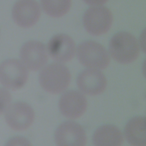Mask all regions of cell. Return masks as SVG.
<instances>
[{
    "label": "cell",
    "instance_id": "6da1fadb",
    "mask_svg": "<svg viewBox=\"0 0 146 146\" xmlns=\"http://www.w3.org/2000/svg\"><path fill=\"white\" fill-rule=\"evenodd\" d=\"M109 52L112 58L121 64H129L139 55V46L136 38L131 34L121 31L115 34L109 43Z\"/></svg>",
    "mask_w": 146,
    "mask_h": 146
},
{
    "label": "cell",
    "instance_id": "2e32d148",
    "mask_svg": "<svg viewBox=\"0 0 146 146\" xmlns=\"http://www.w3.org/2000/svg\"><path fill=\"white\" fill-rule=\"evenodd\" d=\"M11 100L10 93L6 89L0 88V115L6 112L11 104Z\"/></svg>",
    "mask_w": 146,
    "mask_h": 146
},
{
    "label": "cell",
    "instance_id": "7a4b0ae2",
    "mask_svg": "<svg viewBox=\"0 0 146 146\" xmlns=\"http://www.w3.org/2000/svg\"><path fill=\"white\" fill-rule=\"evenodd\" d=\"M71 74L68 68L60 63H51L43 67L39 74V82L46 92L57 94L69 86Z\"/></svg>",
    "mask_w": 146,
    "mask_h": 146
},
{
    "label": "cell",
    "instance_id": "8992f818",
    "mask_svg": "<svg viewBox=\"0 0 146 146\" xmlns=\"http://www.w3.org/2000/svg\"><path fill=\"white\" fill-rule=\"evenodd\" d=\"M35 113L30 105L23 102L10 104L5 112V118L7 125L15 131H23L33 124Z\"/></svg>",
    "mask_w": 146,
    "mask_h": 146
},
{
    "label": "cell",
    "instance_id": "3957f363",
    "mask_svg": "<svg viewBox=\"0 0 146 146\" xmlns=\"http://www.w3.org/2000/svg\"><path fill=\"white\" fill-rule=\"evenodd\" d=\"M76 55L80 63L90 68L104 69L110 62L109 55L104 47L92 40L80 43L77 47Z\"/></svg>",
    "mask_w": 146,
    "mask_h": 146
},
{
    "label": "cell",
    "instance_id": "e0dca14e",
    "mask_svg": "<svg viewBox=\"0 0 146 146\" xmlns=\"http://www.w3.org/2000/svg\"><path fill=\"white\" fill-rule=\"evenodd\" d=\"M5 146H32L31 143L22 136H15L10 138Z\"/></svg>",
    "mask_w": 146,
    "mask_h": 146
},
{
    "label": "cell",
    "instance_id": "5b68a950",
    "mask_svg": "<svg viewBox=\"0 0 146 146\" xmlns=\"http://www.w3.org/2000/svg\"><path fill=\"white\" fill-rule=\"evenodd\" d=\"M113 21L111 11L102 6L88 9L83 17V26L91 35L98 36L106 33L110 29Z\"/></svg>",
    "mask_w": 146,
    "mask_h": 146
},
{
    "label": "cell",
    "instance_id": "277c9868",
    "mask_svg": "<svg viewBox=\"0 0 146 146\" xmlns=\"http://www.w3.org/2000/svg\"><path fill=\"white\" fill-rule=\"evenodd\" d=\"M28 76L27 68L17 59H6L0 64V83L7 89L21 88L27 82Z\"/></svg>",
    "mask_w": 146,
    "mask_h": 146
},
{
    "label": "cell",
    "instance_id": "8fae6325",
    "mask_svg": "<svg viewBox=\"0 0 146 146\" xmlns=\"http://www.w3.org/2000/svg\"><path fill=\"white\" fill-rule=\"evenodd\" d=\"M76 84L83 93L94 96L100 94L106 90L107 80L99 70L88 68L78 75Z\"/></svg>",
    "mask_w": 146,
    "mask_h": 146
},
{
    "label": "cell",
    "instance_id": "7c38bea8",
    "mask_svg": "<svg viewBox=\"0 0 146 146\" xmlns=\"http://www.w3.org/2000/svg\"><path fill=\"white\" fill-rule=\"evenodd\" d=\"M58 105L63 116L75 119L80 117L85 112L87 102L83 94L77 91L70 90L61 96Z\"/></svg>",
    "mask_w": 146,
    "mask_h": 146
},
{
    "label": "cell",
    "instance_id": "5bb4252c",
    "mask_svg": "<svg viewBox=\"0 0 146 146\" xmlns=\"http://www.w3.org/2000/svg\"><path fill=\"white\" fill-rule=\"evenodd\" d=\"M145 117L135 116L126 124L125 137L132 146H145Z\"/></svg>",
    "mask_w": 146,
    "mask_h": 146
},
{
    "label": "cell",
    "instance_id": "ba28073f",
    "mask_svg": "<svg viewBox=\"0 0 146 146\" xmlns=\"http://www.w3.org/2000/svg\"><path fill=\"white\" fill-rule=\"evenodd\" d=\"M86 135L79 124L68 121L62 123L55 132L56 146H85Z\"/></svg>",
    "mask_w": 146,
    "mask_h": 146
},
{
    "label": "cell",
    "instance_id": "ac0fdd59",
    "mask_svg": "<svg viewBox=\"0 0 146 146\" xmlns=\"http://www.w3.org/2000/svg\"><path fill=\"white\" fill-rule=\"evenodd\" d=\"M87 4L94 6H102L107 2L108 0H83Z\"/></svg>",
    "mask_w": 146,
    "mask_h": 146
},
{
    "label": "cell",
    "instance_id": "4fadbf2b",
    "mask_svg": "<svg viewBox=\"0 0 146 146\" xmlns=\"http://www.w3.org/2000/svg\"><path fill=\"white\" fill-rule=\"evenodd\" d=\"M92 141L94 146H121L123 136L117 127L106 124L96 129L93 135Z\"/></svg>",
    "mask_w": 146,
    "mask_h": 146
},
{
    "label": "cell",
    "instance_id": "52a82bcc",
    "mask_svg": "<svg viewBox=\"0 0 146 146\" xmlns=\"http://www.w3.org/2000/svg\"><path fill=\"white\" fill-rule=\"evenodd\" d=\"M19 56L21 62L31 71L42 68L48 60L45 46L36 40H30L24 43L21 48Z\"/></svg>",
    "mask_w": 146,
    "mask_h": 146
},
{
    "label": "cell",
    "instance_id": "9a60e30c",
    "mask_svg": "<svg viewBox=\"0 0 146 146\" xmlns=\"http://www.w3.org/2000/svg\"><path fill=\"white\" fill-rule=\"evenodd\" d=\"M40 4L46 14L52 17L59 18L68 11L71 0H40Z\"/></svg>",
    "mask_w": 146,
    "mask_h": 146
},
{
    "label": "cell",
    "instance_id": "30bf717a",
    "mask_svg": "<svg viewBox=\"0 0 146 146\" xmlns=\"http://www.w3.org/2000/svg\"><path fill=\"white\" fill-rule=\"evenodd\" d=\"M47 52L51 58L58 62L71 60L75 53V44L68 35L59 34L53 36L47 44Z\"/></svg>",
    "mask_w": 146,
    "mask_h": 146
},
{
    "label": "cell",
    "instance_id": "9c48e42d",
    "mask_svg": "<svg viewBox=\"0 0 146 146\" xmlns=\"http://www.w3.org/2000/svg\"><path fill=\"white\" fill-rule=\"evenodd\" d=\"M40 16V8L35 0H18L12 9V17L18 26L28 28L34 26Z\"/></svg>",
    "mask_w": 146,
    "mask_h": 146
}]
</instances>
